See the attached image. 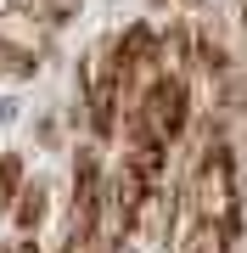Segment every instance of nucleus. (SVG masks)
Returning a JSON list of instances; mask_svg holds the SVG:
<instances>
[{
  "mask_svg": "<svg viewBox=\"0 0 247 253\" xmlns=\"http://www.w3.org/2000/svg\"><path fill=\"white\" fill-rule=\"evenodd\" d=\"M124 124H141V129H152L163 146H174V141H180V129L191 124V84H185L180 73H152Z\"/></svg>",
  "mask_w": 247,
  "mask_h": 253,
  "instance_id": "1",
  "label": "nucleus"
},
{
  "mask_svg": "<svg viewBox=\"0 0 247 253\" xmlns=\"http://www.w3.org/2000/svg\"><path fill=\"white\" fill-rule=\"evenodd\" d=\"M157 62V34L146 23H135V28H124L118 40H112V68H118V79H124V90L129 84L141 79V73H146Z\"/></svg>",
  "mask_w": 247,
  "mask_h": 253,
  "instance_id": "2",
  "label": "nucleus"
},
{
  "mask_svg": "<svg viewBox=\"0 0 247 253\" xmlns=\"http://www.w3.org/2000/svg\"><path fill=\"white\" fill-rule=\"evenodd\" d=\"M11 219H17V231L28 236L39 225V219H45V186H23L17 191V203H11Z\"/></svg>",
  "mask_w": 247,
  "mask_h": 253,
  "instance_id": "3",
  "label": "nucleus"
},
{
  "mask_svg": "<svg viewBox=\"0 0 247 253\" xmlns=\"http://www.w3.org/2000/svg\"><path fill=\"white\" fill-rule=\"evenodd\" d=\"M11 6H17L23 17H34V23H68V17H79V0H11Z\"/></svg>",
  "mask_w": 247,
  "mask_h": 253,
  "instance_id": "4",
  "label": "nucleus"
},
{
  "mask_svg": "<svg viewBox=\"0 0 247 253\" xmlns=\"http://www.w3.org/2000/svg\"><path fill=\"white\" fill-rule=\"evenodd\" d=\"M17 191H23V158L6 152V158H0V208L17 203Z\"/></svg>",
  "mask_w": 247,
  "mask_h": 253,
  "instance_id": "5",
  "label": "nucleus"
},
{
  "mask_svg": "<svg viewBox=\"0 0 247 253\" xmlns=\"http://www.w3.org/2000/svg\"><path fill=\"white\" fill-rule=\"evenodd\" d=\"M0 68L17 73V79H28V73L39 68V56H34V51H23V45H11V40H0Z\"/></svg>",
  "mask_w": 247,
  "mask_h": 253,
  "instance_id": "6",
  "label": "nucleus"
}]
</instances>
